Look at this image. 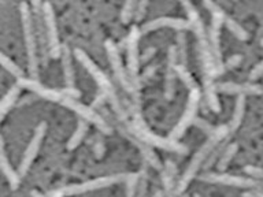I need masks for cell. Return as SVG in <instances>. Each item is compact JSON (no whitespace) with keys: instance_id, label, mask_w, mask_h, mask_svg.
Segmentation results:
<instances>
[{"instance_id":"cell-1","label":"cell","mask_w":263,"mask_h":197,"mask_svg":"<svg viewBox=\"0 0 263 197\" xmlns=\"http://www.w3.org/2000/svg\"><path fill=\"white\" fill-rule=\"evenodd\" d=\"M18 85L21 88H26V89L32 90L33 93H36L37 96H40V97L45 98V100H49V102L58 103L61 106L67 107L71 111H74L76 114L80 115L82 119H85L86 122L93 123L95 126L100 129L104 134H110L111 133V127L108 126V123L102 116H99L93 111V108L84 106L82 103L77 102V97H73L71 94L66 93L63 90L59 92V90L49 89V88L41 85L40 82L37 81V80H33V78L20 77L18 78Z\"/></svg>"},{"instance_id":"cell-2","label":"cell","mask_w":263,"mask_h":197,"mask_svg":"<svg viewBox=\"0 0 263 197\" xmlns=\"http://www.w3.org/2000/svg\"><path fill=\"white\" fill-rule=\"evenodd\" d=\"M229 127L228 125H221V126L215 127V130L209 134V139L203 145H201L197 152L195 153V156L191 160V163L188 164V167L184 171V174L181 175L180 182H178V186H177V194H180L186 189V186L189 185V182L195 178V175L197 174V171L200 170V167L203 166V163H205V160L209 159V156L211 155V152L218 144H221L223 140L229 135Z\"/></svg>"},{"instance_id":"cell-3","label":"cell","mask_w":263,"mask_h":197,"mask_svg":"<svg viewBox=\"0 0 263 197\" xmlns=\"http://www.w3.org/2000/svg\"><path fill=\"white\" fill-rule=\"evenodd\" d=\"M74 56L77 57V61L84 66V69H85L86 71L90 74V77L93 78L95 81H96V84L99 85L100 90L106 93L107 100L111 103V106H112L115 112L118 114L119 118L122 119L123 122H126L127 119H129L127 118L129 112H127V110L123 108V106L121 104V102H119L118 94H117V92H115L114 85L111 84L108 77H107L106 74L103 73L102 70L99 69L98 65H96V63H95V62L92 61V59H90V57L88 56L82 49H78V48L76 49V51H74Z\"/></svg>"},{"instance_id":"cell-4","label":"cell","mask_w":263,"mask_h":197,"mask_svg":"<svg viewBox=\"0 0 263 197\" xmlns=\"http://www.w3.org/2000/svg\"><path fill=\"white\" fill-rule=\"evenodd\" d=\"M127 112L130 114L132 119H127L125 122V127L127 130L133 133L135 135H137L139 139H141L144 143H147L148 145H152V147L162 148L164 151L176 152V153H186L188 149L186 147H184L182 144L177 143L172 139H163V137H159V135L154 134L149 129H148L145 125H144L143 119L139 115V112L136 111L135 107H127Z\"/></svg>"},{"instance_id":"cell-5","label":"cell","mask_w":263,"mask_h":197,"mask_svg":"<svg viewBox=\"0 0 263 197\" xmlns=\"http://www.w3.org/2000/svg\"><path fill=\"white\" fill-rule=\"evenodd\" d=\"M21 21H22V30H24L25 48H26V56H28V67L30 77L37 80L39 77V45H37V37L33 26L32 11L26 3H21Z\"/></svg>"},{"instance_id":"cell-6","label":"cell","mask_w":263,"mask_h":197,"mask_svg":"<svg viewBox=\"0 0 263 197\" xmlns=\"http://www.w3.org/2000/svg\"><path fill=\"white\" fill-rule=\"evenodd\" d=\"M129 174H112V175L100 176V178H95L92 181H86L82 184L71 185V186H66L65 189H59V190H53L49 192V196H70V194H82V193L93 192L99 189L110 188L112 185L119 184L126 180Z\"/></svg>"},{"instance_id":"cell-7","label":"cell","mask_w":263,"mask_h":197,"mask_svg":"<svg viewBox=\"0 0 263 197\" xmlns=\"http://www.w3.org/2000/svg\"><path fill=\"white\" fill-rule=\"evenodd\" d=\"M43 19H44L45 41H47L48 55L52 59H59L61 57L62 45L61 41H59V34H58L55 12H53V8L49 2L43 3Z\"/></svg>"},{"instance_id":"cell-8","label":"cell","mask_w":263,"mask_h":197,"mask_svg":"<svg viewBox=\"0 0 263 197\" xmlns=\"http://www.w3.org/2000/svg\"><path fill=\"white\" fill-rule=\"evenodd\" d=\"M199 103H200V89L199 86H195V88H191L189 89V96H188V103H186V108H185V112L182 114V116L180 118V121L177 122V125L173 127V130L170 131V135L168 139L180 140L182 135L185 134V131L193 123V119L196 118L197 107H199Z\"/></svg>"},{"instance_id":"cell-9","label":"cell","mask_w":263,"mask_h":197,"mask_svg":"<svg viewBox=\"0 0 263 197\" xmlns=\"http://www.w3.org/2000/svg\"><path fill=\"white\" fill-rule=\"evenodd\" d=\"M106 52L107 56H108V61H110V65L112 67V71H114L115 77L119 81V84L122 85V88L129 93H135V85H133V81H132L130 77H127L126 70L123 67L122 61H121V55H119L118 47L117 44H114L111 40H107L106 44Z\"/></svg>"},{"instance_id":"cell-10","label":"cell","mask_w":263,"mask_h":197,"mask_svg":"<svg viewBox=\"0 0 263 197\" xmlns=\"http://www.w3.org/2000/svg\"><path fill=\"white\" fill-rule=\"evenodd\" d=\"M201 181L210 182V184L226 185V186H233V188L242 189H254L260 188V182L252 178H246V176H237L225 174V172H207L200 176Z\"/></svg>"},{"instance_id":"cell-11","label":"cell","mask_w":263,"mask_h":197,"mask_svg":"<svg viewBox=\"0 0 263 197\" xmlns=\"http://www.w3.org/2000/svg\"><path fill=\"white\" fill-rule=\"evenodd\" d=\"M45 130H47V125L45 123H40L39 126L36 127L34 130V134H33L30 143H29L28 148L25 149L24 157H22V162L20 164V176H25L28 174L29 168L32 166V163L36 159L37 153H39V149L41 147V143H43V139L45 135Z\"/></svg>"},{"instance_id":"cell-12","label":"cell","mask_w":263,"mask_h":197,"mask_svg":"<svg viewBox=\"0 0 263 197\" xmlns=\"http://www.w3.org/2000/svg\"><path fill=\"white\" fill-rule=\"evenodd\" d=\"M141 36V30L137 26H133L126 38L127 49V70L130 74L132 81H136V75L139 73L140 67V53H139V40Z\"/></svg>"},{"instance_id":"cell-13","label":"cell","mask_w":263,"mask_h":197,"mask_svg":"<svg viewBox=\"0 0 263 197\" xmlns=\"http://www.w3.org/2000/svg\"><path fill=\"white\" fill-rule=\"evenodd\" d=\"M221 26L222 22L217 18L211 16V26L209 32V44L211 53H213L215 67H217V74H222L223 70V62H222V51H221Z\"/></svg>"},{"instance_id":"cell-14","label":"cell","mask_w":263,"mask_h":197,"mask_svg":"<svg viewBox=\"0 0 263 197\" xmlns=\"http://www.w3.org/2000/svg\"><path fill=\"white\" fill-rule=\"evenodd\" d=\"M177 59V49L176 45L168 47L167 51V62H166V73H164V97L166 100H172L174 97L176 92V65Z\"/></svg>"},{"instance_id":"cell-15","label":"cell","mask_w":263,"mask_h":197,"mask_svg":"<svg viewBox=\"0 0 263 197\" xmlns=\"http://www.w3.org/2000/svg\"><path fill=\"white\" fill-rule=\"evenodd\" d=\"M162 28H170L176 29V30H188L192 29L191 22L188 19H182V18H173V16H160L156 19H152L147 24H144L141 28V33H148L158 30Z\"/></svg>"},{"instance_id":"cell-16","label":"cell","mask_w":263,"mask_h":197,"mask_svg":"<svg viewBox=\"0 0 263 197\" xmlns=\"http://www.w3.org/2000/svg\"><path fill=\"white\" fill-rule=\"evenodd\" d=\"M119 131H121V134H122L123 137H126V139L129 140L140 152H141V155L144 156V159L147 160L148 164H151L152 167L156 168V170H162V163H160L159 157L154 153V151L149 148V145H148L147 143H144L143 140L139 139V137L133 134V133H130L125 126H119Z\"/></svg>"},{"instance_id":"cell-17","label":"cell","mask_w":263,"mask_h":197,"mask_svg":"<svg viewBox=\"0 0 263 197\" xmlns=\"http://www.w3.org/2000/svg\"><path fill=\"white\" fill-rule=\"evenodd\" d=\"M217 92L226 94H262L263 88L254 84H234V82H222V84H215Z\"/></svg>"},{"instance_id":"cell-18","label":"cell","mask_w":263,"mask_h":197,"mask_svg":"<svg viewBox=\"0 0 263 197\" xmlns=\"http://www.w3.org/2000/svg\"><path fill=\"white\" fill-rule=\"evenodd\" d=\"M0 170L3 172L6 178H7L8 184L11 186V189H18L20 186L21 176L16 171H14V168L11 167V164L8 162V157L6 155V149H4V143L3 139L0 137Z\"/></svg>"},{"instance_id":"cell-19","label":"cell","mask_w":263,"mask_h":197,"mask_svg":"<svg viewBox=\"0 0 263 197\" xmlns=\"http://www.w3.org/2000/svg\"><path fill=\"white\" fill-rule=\"evenodd\" d=\"M62 66H63V74H65L66 88L74 89L76 88V77H74L73 59H71V51L67 45H62L61 51Z\"/></svg>"},{"instance_id":"cell-20","label":"cell","mask_w":263,"mask_h":197,"mask_svg":"<svg viewBox=\"0 0 263 197\" xmlns=\"http://www.w3.org/2000/svg\"><path fill=\"white\" fill-rule=\"evenodd\" d=\"M246 96H244V94H238L237 100H236V104H234L233 115H232L230 123L228 125L230 134H233L234 131L237 130L238 127H240V125H241L244 114H246Z\"/></svg>"},{"instance_id":"cell-21","label":"cell","mask_w":263,"mask_h":197,"mask_svg":"<svg viewBox=\"0 0 263 197\" xmlns=\"http://www.w3.org/2000/svg\"><path fill=\"white\" fill-rule=\"evenodd\" d=\"M20 92H21V86L16 84L11 88V89L8 90L7 93L4 94L3 98L0 100V122L3 121V118L6 116L8 111L11 110V107L15 104L16 98L20 96Z\"/></svg>"},{"instance_id":"cell-22","label":"cell","mask_w":263,"mask_h":197,"mask_svg":"<svg viewBox=\"0 0 263 197\" xmlns=\"http://www.w3.org/2000/svg\"><path fill=\"white\" fill-rule=\"evenodd\" d=\"M176 174H177V167H176V164H174V162H172V160H166L164 167H162V181H163L166 193H172L173 188H174Z\"/></svg>"},{"instance_id":"cell-23","label":"cell","mask_w":263,"mask_h":197,"mask_svg":"<svg viewBox=\"0 0 263 197\" xmlns=\"http://www.w3.org/2000/svg\"><path fill=\"white\" fill-rule=\"evenodd\" d=\"M86 131H88V122H86L85 119H81L78 122L77 127H76V131H74L71 137L69 139V141H67V149H76L81 144L82 140H84Z\"/></svg>"},{"instance_id":"cell-24","label":"cell","mask_w":263,"mask_h":197,"mask_svg":"<svg viewBox=\"0 0 263 197\" xmlns=\"http://www.w3.org/2000/svg\"><path fill=\"white\" fill-rule=\"evenodd\" d=\"M185 30H178L177 34V59L180 65L186 66V61H188V47H186V36H185Z\"/></svg>"},{"instance_id":"cell-25","label":"cell","mask_w":263,"mask_h":197,"mask_svg":"<svg viewBox=\"0 0 263 197\" xmlns=\"http://www.w3.org/2000/svg\"><path fill=\"white\" fill-rule=\"evenodd\" d=\"M222 25H225L226 28L230 30V33H233L234 36L237 37L238 40H241V41L248 40V37H250L248 32H247L246 29L242 28L241 25H238L237 22L233 19V18H230L229 15H225Z\"/></svg>"},{"instance_id":"cell-26","label":"cell","mask_w":263,"mask_h":197,"mask_svg":"<svg viewBox=\"0 0 263 197\" xmlns=\"http://www.w3.org/2000/svg\"><path fill=\"white\" fill-rule=\"evenodd\" d=\"M238 145L236 143L230 144L228 147L222 151L221 156H219V160H218V170L219 171H223L226 167H228V164L230 163V160L233 159L236 153H237Z\"/></svg>"},{"instance_id":"cell-27","label":"cell","mask_w":263,"mask_h":197,"mask_svg":"<svg viewBox=\"0 0 263 197\" xmlns=\"http://www.w3.org/2000/svg\"><path fill=\"white\" fill-rule=\"evenodd\" d=\"M176 73H177V77H180L181 81L184 82L185 85L188 86V89L197 86L196 81L193 80V77L191 75V73L188 71V69H186V66L177 63V65H176Z\"/></svg>"},{"instance_id":"cell-28","label":"cell","mask_w":263,"mask_h":197,"mask_svg":"<svg viewBox=\"0 0 263 197\" xmlns=\"http://www.w3.org/2000/svg\"><path fill=\"white\" fill-rule=\"evenodd\" d=\"M136 4H137V0H125L122 11H121V19L123 24H129L132 18L135 16Z\"/></svg>"},{"instance_id":"cell-29","label":"cell","mask_w":263,"mask_h":197,"mask_svg":"<svg viewBox=\"0 0 263 197\" xmlns=\"http://www.w3.org/2000/svg\"><path fill=\"white\" fill-rule=\"evenodd\" d=\"M0 66H3L4 69L7 70V71H10V73H11L12 75H15V77H24L22 70H21L11 59H8L3 52H0Z\"/></svg>"},{"instance_id":"cell-30","label":"cell","mask_w":263,"mask_h":197,"mask_svg":"<svg viewBox=\"0 0 263 197\" xmlns=\"http://www.w3.org/2000/svg\"><path fill=\"white\" fill-rule=\"evenodd\" d=\"M139 178L140 174H129L126 180L123 181V182L126 184V186H125V193H126V196H135L136 193H137Z\"/></svg>"},{"instance_id":"cell-31","label":"cell","mask_w":263,"mask_h":197,"mask_svg":"<svg viewBox=\"0 0 263 197\" xmlns=\"http://www.w3.org/2000/svg\"><path fill=\"white\" fill-rule=\"evenodd\" d=\"M148 4H149V0H137V4H136L135 10V18L137 21H141L145 15V11H147Z\"/></svg>"},{"instance_id":"cell-32","label":"cell","mask_w":263,"mask_h":197,"mask_svg":"<svg viewBox=\"0 0 263 197\" xmlns=\"http://www.w3.org/2000/svg\"><path fill=\"white\" fill-rule=\"evenodd\" d=\"M193 123L196 125L200 130H203L204 133H207V134H211L214 130H215V127L213 126V125H210L207 121H204V119H199V118H195L193 119Z\"/></svg>"},{"instance_id":"cell-33","label":"cell","mask_w":263,"mask_h":197,"mask_svg":"<svg viewBox=\"0 0 263 197\" xmlns=\"http://www.w3.org/2000/svg\"><path fill=\"white\" fill-rule=\"evenodd\" d=\"M242 61V56L241 55H233V56H230L226 63H223V70H230V69H234V67H237L240 65V62Z\"/></svg>"},{"instance_id":"cell-34","label":"cell","mask_w":263,"mask_h":197,"mask_svg":"<svg viewBox=\"0 0 263 197\" xmlns=\"http://www.w3.org/2000/svg\"><path fill=\"white\" fill-rule=\"evenodd\" d=\"M244 171H246L248 175L254 176V178L263 180V168L255 167V166H247V167H244Z\"/></svg>"},{"instance_id":"cell-35","label":"cell","mask_w":263,"mask_h":197,"mask_svg":"<svg viewBox=\"0 0 263 197\" xmlns=\"http://www.w3.org/2000/svg\"><path fill=\"white\" fill-rule=\"evenodd\" d=\"M106 151V147H104V143H103L102 140L98 139L96 140V143L93 144V153L96 157H102L103 153Z\"/></svg>"},{"instance_id":"cell-36","label":"cell","mask_w":263,"mask_h":197,"mask_svg":"<svg viewBox=\"0 0 263 197\" xmlns=\"http://www.w3.org/2000/svg\"><path fill=\"white\" fill-rule=\"evenodd\" d=\"M262 75H263V61L259 62L258 65L255 66L254 69L251 70L250 78L251 80H258V78L262 77Z\"/></svg>"},{"instance_id":"cell-37","label":"cell","mask_w":263,"mask_h":197,"mask_svg":"<svg viewBox=\"0 0 263 197\" xmlns=\"http://www.w3.org/2000/svg\"><path fill=\"white\" fill-rule=\"evenodd\" d=\"M106 100H107L106 93L100 90V92L98 93V96H96V98H93V102H92V106H90V108H93V110L95 108H98V107H100L102 104H104V102H106Z\"/></svg>"},{"instance_id":"cell-38","label":"cell","mask_w":263,"mask_h":197,"mask_svg":"<svg viewBox=\"0 0 263 197\" xmlns=\"http://www.w3.org/2000/svg\"><path fill=\"white\" fill-rule=\"evenodd\" d=\"M155 52H156V48H154V47H149V48L145 49L143 55L140 56V62H147L148 59H151V57L155 55Z\"/></svg>"},{"instance_id":"cell-39","label":"cell","mask_w":263,"mask_h":197,"mask_svg":"<svg viewBox=\"0 0 263 197\" xmlns=\"http://www.w3.org/2000/svg\"><path fill=\"white\" fill-rule=\"evenodd\" d=\"M156 70H158V65H152V66H148L145 71L143 73V78L144 80H148V78H151L154 74L156 73Z\"/></svg>"},{"instance_id":"cell-40","label":"cell","mask_w":263,"mask_h":197,"mask_svg":"<svg viewBox=\"0 0 263 197\" xmlns=\"http://www.w3.org/2000/svg\"><path fill=\"white\" fill-rule=\"evenodd\" d=\"M244 196H256V197H263V190L260 188H254L248 190V192L242 193Z\"/></svg>"},{"instance_id":"cell-41","label":"cell","mask_w":263,"mask_h":197,"mask_svg":"<svg viewBox=\"0 0 263 197\" xmlns=\"http://www.w3.org/2000/svg\"><path fill=\"white\" fill-rule=\"evenodd\" d=\"M260 45H262V47H263V38H262V41H260Z\"/></svg>"}]
</instances>
